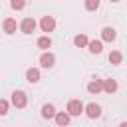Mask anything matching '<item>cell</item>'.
I'll list each match as a JSON object with an SVG mask.
<instances>
[{
  "label": "cell",
  "instance_id": "6da1fadb",
  "mask_svg": "<svg viewBox=\"0 0 127 127\" xmlns=\"http://www.w3.org/2000/svg\"><path fill=\"white\" fill-rule=\"evenodd\" d=\"M12 105H14L16 109H24V107L28 105V95H26L24 91L16 89V91L12 93Z\"/></svg>",
  "mask_w": 127,
  "mask_h": 127
},
{
  "label": "cell",
  "instance_id": "7a4b0ae2",
  "mask_svg": "<svg viewBox=\"0 0 127 127\" xmlns=\"http://www.w3.org/2000/svg\"><path fill=\"white\" fill-rule=\"evenodd\" d=\"M83 107H85V105H83L79 99H71V101L67 103V111H65V113H67L69 117H79V115L83 113Z\"/></svg>",
  "mask_w": 127,
  "mask_h": 127
},
{
  "label": "cell",
  "instance_id": "3957f363",
  "mask_svg": "<svg viewBox=\"0 0 127 127\" xmlns=\"http://www.w3.org/2000/svg\"><path fill=\"white\" fill-rule=\"evenodd\" d=\"M83 113L89 117V119H97V117H101V105L99 103H87L85 107H83Z\"/></svg>",
  "mask_w": 127,
  "mask_h": 127
},
{
  "label": "cell",
  "instance_id": "277c9868",
  "mask_svg": "<svg viewBox=\"0 0 127 127\" xmlns=\"http://www.w3.org/2000/svg\"><path fill=\"white\" fill-rule=\"evenodd\" d=\"M40 28H42V32H46V36H48L50 32H54V30H56V20H54V16H42Z\"/></svg>",
  "mask_w": 127,
  "mask_h": 127
},
{
  "label": "cell",
  "instance_id": "5b68a950",
  "mask_svg": "<svg viewBox=\"0 0 127 127\" xmlns=\"http://www.w3.org/2000/svg\"><path fill=\"white\" fill-rule=\"evenodd\" d=\"M36 26H38V24H36V20H34V18H30V16H28V18H24V20L20 22V30H22V34H32V32L36 30Z\"/></svg>",
  "mask_w": 127,
  "mask_h": 127
},
{
  "label": "cell",
  "instance_id": "8992f818",
  "mask_svg": "<svg viewBox=\"0 0 127 127\" xmlns=\"http://www.w3.org/2000/svg\"><path fill=\"white\" fill-rule=\"evenodd\" d=\"M54 64H56V56H54L52 52H44V54L40 56V65H42V67L50 69V67H54Z\"/></svg>",
  "mask_w": 127,
  "mask_h": 127
},
{
  "label": "cell",
  "instance_id": "52a82bcc",
  "mask_svg": "<svg viewBox=\"0 0 127 127\" xmlns=\"http://www.w3.org/2000/svg\"><path fill=\"white\" fill-rule=\"evenodd\" d=\"M87 91H89L91 95H97L99 91H103V79H99V77H93V79L87 83Z\"/></svg>",
  "mask_w": 127,
  "mask_h": 127
},
{
  "label": "cell",
  "instance_id": "ba28073f",
  "mask_svg": "<svg viewBox=\"0 0 127 127\" xmlns=\"http://www.w3.org/2000/svg\"><path fill=\"white\" fill-rule=\"evenodd\" d=\"M2 30H4V34H14V32L18 30L16 20H14V18H6V20L2 22Z\"/></svg>",
  "mask_w": 127,
  "mask_h": 127
},
{
  "label": "cell",
  "instance_id": "9c48e42d",
  "mask_svg": "<svg viewBox=\"0 0 127 127\" xmlns=\"http://www.w3.org/2000/svg\"><path fill=\"white\" fill-rule=\"evenodd\" d=\"M101 38H103V42H115V38H117V32H115V28H111V26H105V28L101 30Z\"/></svg>",
  "mask_w": 127,
  "mask_h": 127
},
{
  "label": "cell",
  "instance_id": "30bf717a",
  "mask_svg": "<svg viewBox=\"0 0 127 127\" xmlns=\"http://www.w3.org/2000/svg\"><path fill=\"white\" fill-rule=\"evenodd\" d=\"M26 81L28 83H38L40 81V69L38 67H28L26 69Z\"/></svg>",
  "mask_w": 127,
  "mask_h": 127
},
{
  "label": "cell",
  "instance_id": "8fae6325",
  "mask_svg": "<svg viewBox=\"0 0 127 127\" xmlns=\"http://www.w3.org/2000/svg\"><path fill=\"white\" fill-rule=\"evenodd\" d=\"M56 113H58V111H56V107H54L52 103H44V105H42V117H44V119H54Z\"/></svg>",
  "mask_w": 127,
  "mask_h": 127
},
{
  "label": "cell",
  "instance_id": "7c38bea8",
  "mask_svg": "<svg viewBox=\"0 0 127 127\" xmlns=\"http://www.w3.org/2000/svg\"><path fill=\"white\" fill-rule=\"evenodd\" d=\"M117 81L113 79V77H107V79H103V91H107V93H115L117 91Z\"/></svg>",
  "mask_w": 127,
  "mask_h": 127
},
{
  "label": "cell",
  "instance_id": "4fadbf2b",
  "mask_svg": "<svg viewBox=\"0 0 127 127\" xmlns=\"http://www.w3.org/2000/svg\"><path fill=\"white\" fill-rule=\"evenodd\" d=\"M87 50H89L91 54H101V52H103V44H101V40H89Z\"/></svg>",
  "mask_w": 127,
  "mask_h": 127
},
{
  "label": "cell",
  "instance_id": "5bb4252c",
  "mask_svg": "<svg viewBox=\"0 0 127 127\" xmlns=\"http://www.w3.org/2000/svg\"><path fill=\"white\" fill-rule=\"evenodd\" d=\"M54 119H56V123H58L60 127H65V125H69V115H67L65 111H58Z\"/></svg>",
  "mask_w": 127,
  "mask_h": 127
},
{
  "label": "cell",
  "instance_id": "9a60e30c",
  "mask_svg": "<svg viewBox=\"0 0 127 127\" xmlns=\"http://www.w3.org/2000/svg\"><path fill=\"white\" fill-rule=\"evenodd\" d=\"M107 60H109V64H111V65H119V64L123 62V54H121V52H117V50H113V52L107 56Z\"/></svg>",
  "mask_w": 127,
  "mask_h": 127
},
{
  "label": "cell",
  "instance_id": "2e32d148",
  "mask_svg": "<svg viewBox=\"0 0 127 127\" xmlns=\"http://www.w3.org/2000/svg\"><path fill=\"white\" fill-rule=\"evenodd\" d=\"M36 44H38V48H40V50H44V52H48V48L52 46V38H50V36H40Z\"/></svg>",
  "mask_w": 127,
  "mask_h": 127
},
{
  "label": "cell",
  "instance_id": "e0dca14e",
  "mask_svg": "<svg viewBox=\"0 0 127 127\" xmlns=\"http://www.w3.org/2000/svg\"><path fill=\"white\" fill-rule=\"evenodd\" d=\"M87 44H89V40H87L85 34H77V36L73 38V46H75V48H85Z\"/></svg>",
  "mask_w": 127,
  "mask_h": 127
},
{
  "label": "cell",
  "instance_id": "ac0fdd59",
  "mask_svg": "<svg viewBox=\"0 0 127 127\" xmlns=\"http://www.w3.org/2000/svg\"><path fill=\"white\" fill-rule=\"evenodd\" d=\"M85 10H89V12H95L97 8H99V0H85Z\"/></svg>",
  "mask_w": 127,
  "mask_h": 127
},
{
  "label": "cell",
  "instance_id": "d6986e66",
  "mask_svg": "<svg viewBox=\"0 0 127 127\" xmlns=\"http://www.w3.org/2000/svg\"><path fill=\"white\" fill-rule=\"evenodd\" d=\"M10 6H12V10H22V8L26 6V2H24V0H12Z\"/></svg>",
  "mask_w": 127,
  "mask_h": 127
},
{
  "label": "cell",
  "instance_id": "ffe728a7",
  "mask_svg": "<svg viewBox=\"0 0 127 127\" xmlns=\"http://www.w3.org/2000/svg\"><path fill=\"white\" fill-rule=\"evenodd\" d=\"M8 107H10V103L0 97V115H6V113H8Z\"/></svg>",
  "mask_w": 127,
  "mask_h": 127
},
{
  "label": "cell",
  "instance_id": "44dd1931",
  "mask_svg": "<svg viewBox=\"0 0 127 127\" xmlns=\"http://www.w3.org/2000/svg\"><path fill=\"white\" fill-rule=\"evenodd\" d=\"M119 127H127V121H123V123H121V125H119Z\"/></svg>",
  "mask_w": 127,
  "mask_h": 127
}]
</instances>
